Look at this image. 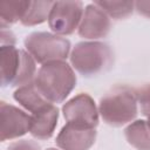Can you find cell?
Here are the masks:
<instances>
[{"label":"cell","instance_id":"6da1fadb","mask_svg":"<svg viewBox=\"0 0 150 150\" xmlns=\"http://www.w3.org/2000/svg\"><path fill=\"white\" fill-rule=\"evenodd\" d=\"M76 75L67 61L42 64L36 73L34 83L40 94L50 103H62L76 87Z\"/></svg>","mask_w":150,"mask_h":150},{"label":"cell","instance_id":"7a4b0ae2","mask_svg":"<svg viewBox=\"0 0 150 150\" xmlns=\"http://www.w3.org/2000/svg\"><path fill=\"white\" fill-rule=\"evenodd\" d=\"M100 117L111 127L131 123L138 114L137 90L129 86H116L101 97L98 103Z\"/></svg>","mask_w":150,"mask_h":150},{"label":"cell","instance_id":"3957f363","mask_svg":"<svg viewBox=\"0 0 150 150\" xmlns=\"http://www.w3.org/2000/svg\"><path fill=\"white\" fill-rule=\"evenodd\" d=\"M1 86L20 88L34 82L36 76V62L32 55L15 46L0 47Z\"/></svg>","mask_w":150,"mask_h":150},{"label":"cell","instance_id":"277c9868","mask_svg":"<svg viewBox=\"0 0 150 150\" xmlns=\"http://www.w3.org/2000/svg\"><path fill=\"white\" fill-rule=\"evenodd\" d=\"M70 66L80 75L95 76L110 68L114 54L109 45L101 41L77 42L69 55Z\"/></svg>","mask_w":150,"mask_h":150},{"label":"cell","instance_id":"5b68a950","mask_svg":"<svg viewBox=\"0 0 150 150\" xmlns=\"http://www.w3.org/2000/svg\"><path fill=\"white\" fill-rule=\"evenodd\" d=\"M23 45L35 62L41 66L55 61H66L71 52V45L68 39L48 32L28 34L23 40Z\"/></svg>","mask_w":150,"mask_h":150},{"label":"cell","instance_id":"8992f818","mask_svg":"<svg viewBox=\"0 0 150 150\" xmlns=\"http://www.w3.org/2000/svg\"><path fill=\"white\" fill-rule=\"evenodd\" d=\"M83 12L82 1H55L48 16V26L56 35H70L79 29Z\"/></svg>","mask_w":150,"mask_h":150},{"label":"cell","instance_id":"52a82bcc","mask_svg":"<svg viewBox=\"0 0 150 150\" xmlns=\"http://www.w3.org/2000/svg\"><path fill=\"white\" fill-rule=\"evenodd\" d=\"M62 115L67 123L96 129L100 122L98 107L87 93H80L62 105Z\"/></svg>","mask_w":150,"mask_h":150},{"label":"cell","instance_id":"ba28073f","mask_svg":"<svg viewBox=\"0 0 150 150\" xmlns=\"http://www.w3.org/2000/svg\"><path fill=\"white\" fill-rule=\"evenodd\" d=\"M30 129V114L9 104L0 102V141H12L19 138Z\"/></svg>","mask_w":150,"mask_h":150},{"label":"cell","instance_id":"9c48e42d","mask_svg":"<svg viewBox=\"0 0 150 150\" xmlns=\"http://www.w3.org/2000/svg\"><path fill=\"white\" fill-rule=\"evenodd\" d=\"M111 29L110 18L94 2L84 7L83 16L77 33L81 38L90 41L105 38Z\"/></svg>","mask_w":150,"mask_h":150},{"label":"cell","instance_id":"30bf717a","mask_svg":"<svg viewBox=\"0 0 150 150\" xmlns=\"http://www.w3.org/2000/svg\"><path fill=\"white\" fill-rule=\"evenodd\" d=\"M97 131L66 123L59 131L55 143L60 150H89L96 141Z\"/></svg>","mask_w":150,"mask_h":150},{"label":"cell","instance_id":"8fae6325","mask_svg":"<svg viewBox=\"0 0 150 150\" xmlns=\"http://www.w3.org/2000/svg\"><path fill=\"white\" fill-rule=\"evenodd\" d=\"M59 121V108L54 103H49L41 110L30 114L29 134L40 141L49 139L55 131Z\"/></svg>","mask_w":150,"mask_h":150},{"label":"cell","instance_id":"7c38bea8","mask_svg":"<svg viewBox=\"0 0 150 150\" xmlns=\"http://www.w3.org/2000/svg\"><path fill=\"white\" fill-rule=\"evenodd\" d=\"M13 97L25 110L29 111L30 114L41 110L50 103L40 94L34 82L16 88V90L13 94Z\"/></svg>","mask_w":150,"mask_h":150},{"label":"cell","instance_id":"4fadbf2b","mask_svg":"<svg viewBox=\"0 0 150 150\" xmlns=\"http://www.w3.org/2000/svg\"><path fill=\"white\" fill-rule=\"evenodd\" d=\"M127 142L136 150H150V128L145 120H136L124 129Z\"/></svg>","mask_w":150,"mask_h":150},{"label":"cell","instance_id":"5bb4252c","mask_svg":"<svg viewBox=\"0 0 150 150\" xmlns=\"http://www.w3.org/2000/svg\"><path fill=\"white\" fill-rule=\"evenodd\" d=\"M30 1H1L0 2V27H9L21 21Z\"/></svg>","mask_w":150,"mask_h":150},{"label":"cell","instance_id":"9a60e30c","mask_svg":"<svg viewBox=\"0 0 150 150\" xmlns=\"http://www.w3.org/2000/svg\"><path fill=\"white\" fill-rule=\"evenodd\" d=\"M55 1H30L29 7L20 21L23 26L32 27L48 21V16Z\"/></svg>","mask_w":150,"mask_h":150},{"label":"cell","instance_id":"2e32d148","mask_svg":"<svg viewBox=\"0 0 150 150\" xmlns=\"http://www.w3.org/2000/svg\"><path fill=\"white\" fill-rule=\"evenodd\" d=\"M110 19L121 20L130 16L135 11V1H94Z\"/></svg>","mask_w":150,"mask_h":150},{"label":"cell","instance_id":"e0dca14e","mask_svg":"<svg viewBox=\"0 0 150 150\" xmlns=\"http://www.w3.org/2000/svg\"><path fill=\"white\" fill-rule=\"evenodd\" d=\"M137 90V100L138 105L141 108V112L146 117V123L150 128V83L142 86Z\"/></svg>","mask_w":150,"mask_h":150},{"label":"cell","instance_id":"ac0fdd59","mask_svg":"<svg viewBox=\"0 0 150 150\" xmlns=\"http://www.w3.org/2000/svg\"><path fill=\"white\" fill-rule=\"evenodd\" d=\"M6 150H41L40 145L32 139H19L11 143Z\"/></svg>","mask_w":150,"mask_h":150},{"label":"cell","instance_id":"d6986e66","mask_svg":"<svg viewBox=\"0 0 150 150\" xmlns=\"http://www.w3.org/2000/svg\"><path fill=\"white\" fill-rule=\"evenodd\" d=\"M9 27H1V46H15L16 39L14 33L11 29H7Z\"/></svg>","mask_w":150,"mask_h":150},{"label":"cell","instance_id":"ffe728a7","mask_svg":"<svg viewBox=\"0 0 150 150\" xmlns=\"http://www.w3.org/2000/svg\"><path fill=\"white\" fill-rule=\"evenodd\" d=\"M135 11L138 14L150 19V1H135Z\"/></svg>","mask_w":150,"mask_h":150},{"label":"cell","instance_id":"44dd1931","mask_svg":"<svg viewBox=\"0 0 150 150\" xmlns=\"http://www.w3.org/2000/svg\"><path fill=\"white\" fill-rule=\"evenodd\" d=\"M46 150H60V149H56V148H48V149H46Z\"/></svg>","mask_w":150,"mask_h":150}]
</instances>
